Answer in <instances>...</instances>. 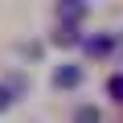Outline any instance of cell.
Returning a JSON list of instances; mask_svg holds the SVG:
<instances>
[{
	"mask_svg": "<svg viewBox=\"0 0 123 123\" xmlns=\"http://www.w3.org/2000/svg\"><path fill=\"white\" fill-rule=\"evenodd\" d=\"M78 82H82V66H74V62H66V66L53 70V86L57 90H74Z\"/></svg>",
	"mask_w": 123,
	"mask_h": 123,
	"instance_id": "6da1fadb",
	"label": "cell"
},
{
	"mask_svg": "<svg viewBox=\"0 0 123 123\" xmlns=\"http://www.w3.org/2000/svg\"><path fill=\"white\" fill-rule=\"evenodd\" d=\"M82 12H86L82 4H57V17H62V21H78Z\"/></svg>",
	"mask_w": 123,
	"mask_h": 123,
	"instance_id": "8992f818",
	"label": "cell"
},
{
	"mask_svg": "<svg viewBox=\"0 0 123 123\" xmlns=\"http://www.w3.org/2000/svg\"><path fill=\"white\" fill-rule=\"evenodd\" d=\"M119 49H123V45H119Z\"/></svg>",
	"mask_w": 123,
	"mask_h": 123,
	"instance_id": "ba28073f",
	"label": "cell"
},
{
	"mask_svg": "<svg viewBox=\"0 0 123 123\" xmlns=\"http://www.w3.org/2000/svg\"><path fill=\"white\" fill-rule=\"evenodd\" d=\"M74 123H103V115H98V107H90V103H86V107H78V111H74Z\"/></svg>",
	"mask_w": 123,
	"mask_h": 123,
	"instance_id": "277c9868",
	"label": "cell"
},
{
	"mask_svg": "<svg viewBox=\"0 0 123 123\" xmlns=\"http://www.w3.org/2000/svg\"><path fill=\"white\" fill-rule=\"evenodd\" d=\"M107 94H111L115 103H123V74H111V78H107Z\"/></svg>",
	"mask_w": 123,
	"mask_h": 123,
	"instance_id": "5b68a950",
	"label": "cell"
},
{
	"mask_svg": "<svg viewBox=\"0 0 123 123\" xmlns=\"http://www.w3.org/2000/svg\"><path fill=\"white\" fill-rule=\"evenodd\" d=\"M8 107H12V90L0 82V111H8Z\"/></svg>",
	"mask_w": 123,
	"mask_h": 123,
	"instance_id": "52a82bcc",
	"label": "cell"
},
{
	"mask_svg": "<svg viewBox=\"0 0 123 123\" xmlns=\"http://www.w3.org/2000/svg\"><path fill=\"white\" fill-rule=\"evenodd\" d=\"M53 41H57V45H78L82 37H78V29H74V25H62V29L53 33Z\"/></svg>",
	"mask_w": 123,
	"mask_h": 123,
	"instance_id": "3957f363",
	"label": "cell"
},
{
	"mask_svg": "<svg viewBox=\"0 0 123 123\" xmlns=\"http://www.w3.org/2000/svg\"><path fill=\"white\" fill-rule=\"evenodd\" d=\"M111 49H115V37H86V53L103 57V53H111Z\"/></svg>",
	"mask_w": 123,
	"mask_h": 123,
	"instance_id": "7a4b0ae2",
	"label": "cell"
}]
</instances>
